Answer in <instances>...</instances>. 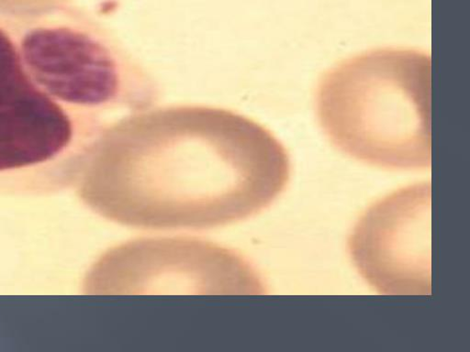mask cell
<instances>
[{
	"label": "cell",
	"instance_id": "6da1fadb",
	"mask_svg": "<svg viewBox=\"0 0 470 352\" xmlns=\"http://www.w3.org/2000/svg\"><path fill=\"white\" fill-rule=\"evenodd\" d=\"M270 129L218 106H154L108 123L75 182L100 216L127 227L208 229L261 213L290 178Z\"/></svg>",
	"mask_w": 470,
	"mask_h": 352
},
{
	"label": "cell",
	"instance_id": "7a4b0ae2",
	"mask_svg": "<svg viewBox=\"0 0 470 352\" xmlns=\"http://www.w3.org/2000/svg\"><path fill=\"white\" fill-rule=\"evenodd\" d=\"M90 19L68 2L0 0V176L68 174L104 124Z\"/></svg>",
	"mask_w": 470,
	"mask_h": 352
},
{
	"label": "cell",
	"instance_id": "3957f363",
	"mask_svg": "<svg viewBox=\"0 0 470 352\" xmlns=\"http://www.w3.org/2000/svg\"><path fill=\"white\" fill-rule=\"evenodd\" d=\"M431 80L425 52L387 47L355 55L319 81V123L352 159L394 171L429 169Z\"/></svg>",
	"mask_w": 470,
	"mask_h": 352
},
{
	"label": "cell",
	"instance_id": "277c9868",
	"mask_svg": "<svg viewBox=\"0 0 470 352\" xmlns=\"http://www.w3.org/2000/svg\"><path fill=\"white\" fill-rule=\"evenodd\" d=\"M349 252L378 293H430V183L403 187L372 205L352 232Z\"/></svg>",
	"mask_w": 470,
	"mask_h": 352
},
{
	"label": "cell",
	"instance_id": "5b68a950",
	"mask_svg": "<svg viewBox=\"0 0 470 352\" xmlns=\"http://www.w3.org/2000/svg\"><path fill=\"white\" fill-rule=\"evenodd\" d=\"M46 1H61V2H71V0H46Z\"/></svg>",
	"mask_w": 470,
	"mask_h": 352
}]
</instances>
